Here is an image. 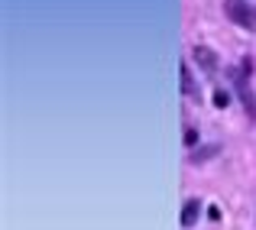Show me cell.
Instances as JSON below:
<instances>
[{"label":"cell","mask_w":256,"mask_h":230,"mask_svg":"<svg viewBox=\"0 0 256 230\" xmlns=\"http://www.w3.org/2000/svg\"><path fill=\"white\" fill-rule=\"evenodd\" d=\"M227 75H230L234 94H237L240 104H244L246 120H250V124H256V91L250 88V75H246V72H240L237 65H230V68H227Z\"/></svg>","instance_id":"6da1fadb"},{"label":"cell","mask_w":256,"mask_h":230,"mask_svg":"<svg viewBox=\"0 0 256 230\" xmlns=\"http://www.w3.org/2000/svg\"><path fill=\"white\" fill-rule=\"evenodd\" d=\"M224 13H227V20L230 23H237L240 30H256V10L246 0H224Z\"/></svg>","instance_id":"7a4b0ae2"},{"label":"cell","mask_w":256,"mask_h":230,"mask_svg":"<svg viewBox=\"0 0 256 230\" xmlns=\"http://www.w3.org/2000/svg\"><path fill=\"white\" fill-rule=\"evenodd\" d=\"M192 58L198 62V68L204 72V75H218L220 58H218V52H214V49H208V46H194V49H192Z\"/></svg>","instance_id":"3957f363"},{"label":"cell","mask_w":256,"mask_h":230,"mask_svg":"<svg viewBox=\"0 0 256 230\" xmlns=\"http://www.w3.org/2000/svg\"><path fill=\"white\" fill-rule=\"evenodd\" d=\"M178 78H182V94H185L188 100H201V88H198V81H194L192 65H188V62L178 65Z\"/></svg>","instance_id":"277c9868"},{"label":"cell","mask_w":256,"mask_h":230,"mask_svg":"<svg viewBox=\"0 0 256 230\" xmlns=\"http://www.w3.org/2000/svg\"><path fill=\"white\" fill-rule=\"evenodd\" d=\"M220 150H224L220 143H204V146H198V150H192L188 162H192V166H204V162H211L214 156H220Z\"/></svg>","instance_id":"5b68a950"},{"label":"cell","mask_w":256,"mask_h":230,"mask_svg":"<svg viewBox=\"0 0 256 230\" xmlns=\"http://www.w3.org/2000/svg\"><path fill=\"white\" fill-rule=\"evenodd\" d=\"M201 211H204L201 201L198 198H188L185 204H182V227H194V224H198V218H201Z\"/></svg>","instance_id":"8992f818"},{"label":"cell","mask_w":256,"mask_h":230,"mask_svg":"<svg viewBox=\"0 0 256 230\" xmlns=\"http://www.w3.org/2000/svg\"><path fill=\"white\" fill-rule=\"evenodd\" d=\"M211 100H214V107H218V110H224V107L230 104V91H224V88H214Z\"/></svg>","instance_id":"52a82bcc"},{"label":"cell","mask_w":256,"mask_h":230,"mask_svg":"<svg viewBox=\"0 0 256 230\" xmlns=\"http://www.w3.org/2000/svg\"><path fill=\"white\" fill-rule=\"evenodd\" d=\"M198 143H201L198 130H194V126H185V146L188 150H198Z\"/></svg>","instance_id":"ba28073f"}]
</instances>
